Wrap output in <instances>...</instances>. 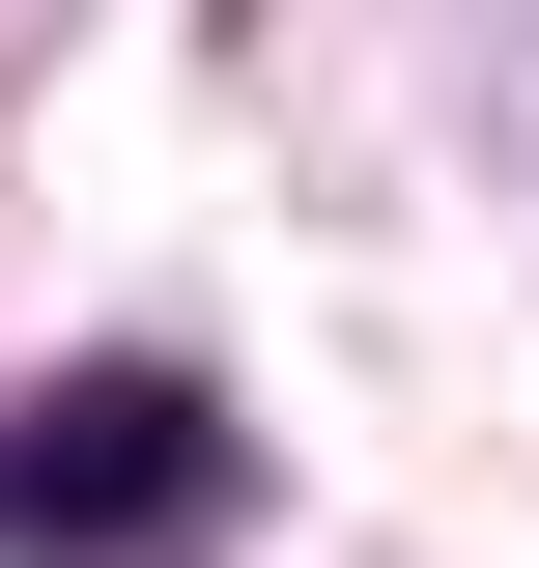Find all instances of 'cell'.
<instances>
[{
    "label": "cell",
    "instance_id": "obj_1",
    "mask_svg": "<svg viewBox=\"0 0 539 568\" xmlns=\"http://www.w3.org/2000/svg\"><path fill=\"white\" fill-rule=\"evenodd\" d=\"M227 540V426L171 369H58L0 398V568H200Z\"/></svg>",
    "mask_w": 539,
    "mask_h": 568
}]
</instances>
